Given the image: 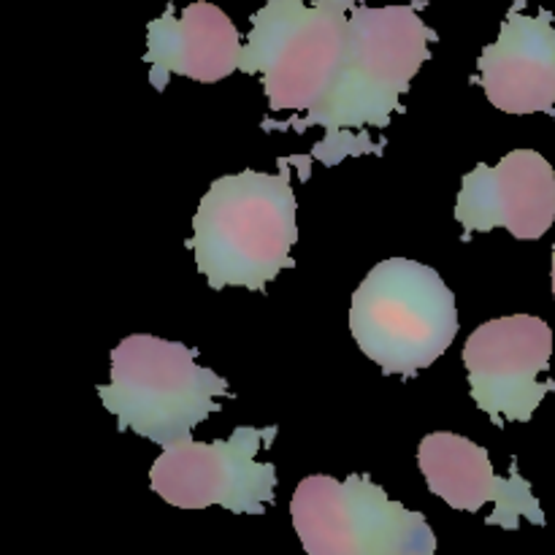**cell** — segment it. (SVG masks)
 I'll list each match as a JSON object with an SVG mask.
<instances>
[{
	"label": "cell",
	"instance_id": "obj_1",
	"mask_svg": "<svg viewBox=\"0 0 555 555\" xmlns=\"http://www.w3.org/2000/svg\"><path fill=\"white\" fill-rule=\"evenodd\" d=\"M426 0L410 5H356L341 68L323 106L304 114L293 128H325V139L312 150V160L325 168L345 157L383 152L369 128H388L396 112H404L401 95L410 90L421 65L431 57L428 43L437 30L421 20Z\"/></svg>",
	"mask_w": 555,
	"mask_h": 555
},
{
	"label": "cell",
	"instance_id": "obj_2",
	"mask_svg": "<svg viewBox=\"0 0 555 555\" xmlns=\"http://www.w3.org/2000/svg\"><path fill=\"white\" fill-rule=\"evenodd\" d=\"M287 163H280V173L253 168L228 173L215 179L201 198L188 247L211 291L263 293L271 280L296 266L291 249L298 242V206Z\"/></svg>",
	"mask_w": 555,
	"mask_h": 555
},
{
	"label": "cell",
	"instance_id": "obj_3",
	"mask_svg": "<svg viewBox=\"0 0 555 555\" xmlns=\"http://www.w3.org/2000/svg\"><path fill=\"white\" fill-rule=\"evenodd\" d=\"M198 352L182 341L130 334L112 350V379L98 385L103 406L117 417L119 431L171 448L193 439L220 399H231L228 379L201 366Z\"/></svg>",
	"mask_w": 555,
	"mask_h": 555
},
{
	"label": "cell",
	"instance_id": "obj_4",
	"mask_svg": "<svg viewBox=\"0 0 555 555\" xmlns=\"http://www.w3.org/2000/svg\"><path fill=\"white\" fill-rule=\"evenodd\" d=\"M350 331L363 356L385 374L412 377L453 345L459 307L437 269L390 258L374 266L352 293Z\"/></svg>",
	"mask_w": 555,
	"mask_h": 555
},
{
	"label": "cell",
	"instance_id": "obj_5",
	"mask_svg": "<svg viewBox=\"0 0 555 555\" xmlns=\"http://www.w3.org/2000/svg\"><path fill=\"white\" fill-rule=\"evenodd\" d=\"M363 0H266L253 14L242 74L260 76L271 112L309 114L341 68L350 14Z\"/></svg>",
	"mask_w": 555,
	"mask_h": 555
},
{
	"label": "cell",
	"instance_id": "obj_6",
	"mask_svg": "<svg viewBox=\"0 0 555 555\" xmlns=\"http://www.w3.org/2000/svg\"><path fill=\"white\" fill-rule=\"evenodd\" d=\"M293 529L309 555H434L426 515L393 502L369 475H312L291 502Z\"/></svg>",
	"mask_w": 555,
	"mask_h": 555
},
{
	"label": "cell",
	"instance_id": "obj_7",
	"mask_svg": "<svg viewBox=\"0 0 555 555\" xmlns=\"http://www.w3.org/2000/svg\"><path fill=\"white\" fill-rule=\"evenodd\" d=\"M276 426H238L217 442L171 444L150 469V486L163 502L182 509L222 507L233 515H266L274 502L276 466L260 464Z\"/></svg>",
	"mask_w": 555,
	"mask_h": 555
},
{
	"label": "cell",
	"instance_id": "obj_8",
	"mask_svg": "<svg viewBox=\"0 0 555 555\" xmlns=\"http://www.w3.org/2000/svg\"><path fill=\"white\" fill-rule=\"evenodd\" d=\"M553 331L534 314H507L482 323L464 345V363L475 404L504 428V423H529L553 379L542 383L551 369Z\"/></svg>",
	"mask_w": 555,
	"mask_h": 555
},
{
	"label": "cell",
	"instance_id": "obj_9",
	"mask_svg": "<svg viewBox=\"0 0 555 555\" xmlns=\"http://www.w3.org/2000/svg\"><path fill=\"white\" fill-rule=\"evenodd\" d=\"M453 215L464 228V242L496 228L524 242L542 238L555 222L553 166L534 150H513L499 166L480 163L464 173Z\"/></svg>",
	"mask_w": 555,
	"mask_h": 555
},
{
	"label": "cell",
	"instance_id": "obj_10",
	"mask_svg": "<svg viewBox=\"0 0 555 555\" xmlns=\"http://www.w3.org/2000/svg\"><path fill=\"white\" fill-rule=\"evenodd\" d=\"M417 464L428 482V491L448 507L461 513H480L488 502L496 513L488 515V526L515 531L520 518L534 526H545L542 504L534 499L531 482L524 480L513 461L509 477L493 475L488 450L461 434L437 431L423 437L417 448Z\"/></svg>",
	"mask_w": 555,
	"mask_h": 555
},
{
	"label": "cell",
	"instance_id": "obj_11",
	"mask_svg": "<svg viewBox=\"0 0 555 555\" xmlns=\"http://www.w3.org/2000/svg\"><path fill=\"white\" fill-rule=\"evenodd\" d=\"M526 0H515L493 43L477 60L486 98L504 114H551L555 117V25L553 14H524Z\"/></svg>",
	"mask_w": 555,
	"mask_h": 555
},
{
	"label": "cell",
	"instance_id": "obj_12",
	"mask_svg": "<svg viewBox=\"0 0 555 555\" xmlns=\"http://www.w3.org/2000/svg\"><path fill=\"white\" fill-rule=\"evenodd\" d=\"M244 43L231 16L215 3L184 5L182 14L173 16L168 5L166 14L146 25V54L150 63V85L163 92L171 76L215 85L228 79L242 63Z\"/></svg>",
	"mask_w": 555,
	"mask_h": 555
},
{
	"label": "cell",
	"instance_id": "obj_13",
	"mask_svg": "<svg viewBox=\"0 0 555 555\" xmlns=\"http://www.w3.org/2000/svg\"><path fill=\"white\" fill-rule=\"evenodd\" d=\"M551 285H553V298H555V244H553V266H551Z\"/></svg>",
	"mask_w": 555,
	"mask_h": 555
}]
</instances>
